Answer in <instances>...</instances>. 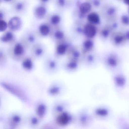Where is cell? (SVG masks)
<instances>
[{"label":"cell","mask_w":129,"mask_h":129,"mask_svg":"<svg viewBox=\"0 0 129 129\" xmlns=\"http://www.w3.org/2000/svg\"><path fill=\"white\" fill-rule=\"evenodd\" d=\"M44 71L46 73L53 75L57 73L61 68L59 59L53 55H46L44 58L43 63Z\"/></svg>","instance_id":"1"},{"label":"cell","mask_w":129,"mask_h":129,"mask_svg":"<svg viewBox=\"0 0 129 129\" xmlns=\"http://www.w3.org/2000/svg\"><path fill=\"white\" fill-rule=\"evenodd\" d=\"M73 45L71 40L67 38L64 41L55 44L53 55L59 60L66 56L68 51Z\"/></svg>","instance_id":"2"},{"label":"cell","mask_w":129,"mask_h":129,"mask_svg":"<svg viewBox=\"0 0 129 129\" xmlns=\"http://www.w3.org/2000/svg\"><path fill=\"white\" fill-rule=\"evenodd\" d=\"M73 121V117L68 110L56 115L54 123L57 126L64 128L70 125Z\"/></svg>","instance_id":"3"},{"label":"cell","mask_w":129,"mask_h":129,"mask_svg":"<svg viewBox=\"0 0 129 129\" xmlns=\"http://www.w3.org/2000/svg\"><path fill=\"white\" fill-rule=\"evenodd\" d=\"M64 85L59 81H54L51 83L47 87V92L50 97L56 98L61 95L64 91Z\"/></svg>","instance_id":"4"},{"label":"cell","mask_w":129,"mask_h":129,"mask_svg":"<svg viewBox=\"0 0 129 129\" xmlns=\"http://www.w3.org/2000/svg\"><path fill=\"white\" fill-rule=\"evenodd\" d=\"M47 48L44 44L40 41L31 47V53L32 57L35 60H40L46 56Z\"/></svg>","instance_id":"5"},{"label":"cell","mask_w":129,"mask_h":129,"mask_svg":"<svg viewBox=\"0 0 129 129\" xmlns=\"http://www.w3.org/2000/svg\"><path fill=\"white\" fill-rule=\"evenodd\" d=\"M44 21L47 22L53 28L62 26L63 17L60 11L50 12L48 13Z\"/></svg>","instance_id":"6"},{"label":"cell","mask_w":129,"mask_h":129,"mask_svg":"<svg viewBox=\"0 0 129 129\" xmlns=\"http://www.w3.org/2000/svg\"><path fill=\"white\" fill-rule=\"evenodd\" d=\"M49 13L48 5L39 3L33 8V16L37 20H45Z\"/></svg>","instance_id":"7"},{"label":"cell","mask_w":129,"mask_h":129,"mask_svg":"<svg viewBox=\"0 0 129 129\" xmlns=\"http://www.w3.org/2000/svg\"><path fill=\"white\" fill-rule=\"evenodd\" d=\"M1 86L3 88L7 90L8 92L17 96L22 100H25L26 96L21 89L14 85L7 82H2Z\"/></svg>","instance_id":"8"},{"label":"cell","mask_w":129,"mask_h":129,"mask_svg":"<svg viewBox=\"0 0 129 129\" xmlns=\"http://www.w3.org/2000/svg\"><path fill=\"white\" fill-rule=\"evenodd\" d=\"M50 38L53 42L56 44L64 41L67 37L64 29L60 26L52 28Z\"/></svg>","instance_id":"9"},{"label":"cell","mask_w":129,"mask_h":129,"mask_svg":"<svg viewBox=\"0 0 129 129\" xmlns=\"http://www.w3.org/2000/svg\"><path fill=\"white\" fill-rule=\"evenodd\" d=\"M52 30V27L48 23L44 21L39 24L36 32L40 38H50Z\"/></svg>","instance_id":"10"},{"label":"cell","mask_w":129,"mask_h":129,"mask_svg":"<svg viewBox=\"0 0 129 129\" xmlns=\"http://www.w3.org/2000/svg\"><path fill=\"white\" fill-rule=\"evenodd\" d=\"M80 63V62L67 59L61 64V68L67 73H75L79 70Z\"/></svg>","instance_id":"11"},{"label":"cell","mask_w":129,"mask_h":129,"mask_svg":"<svg viewBox=\"0 0 129 129\" xmlns=\"http://www.w3.org/2000/svg\"><path fill=\"white\" fill-rule=\"evenodd\" d=\"M66 57L67 59L77 61L81 63L83 54L80 47L73 45L68 51Z\"/></svg>","instance_id":"12"},{"label":"cell","mask_w":129,"mask_h":129,"mask_svg":"<svg viewBox=\"0 0 129 129\" xmlns=\"http://www.w3.org/2000/svg\"><path fill=\"white\" fill-rule=\"evenodd\" d=\"M86 22L85 21L74 20L71 27V31L74 37L77 38L83 37V29Z\"/></svg>","instance_id":"13"},{"label":"cell","mask_w":129,"mask_h":129,"mask_svg":"<svg viewBox=\"0 0 129 129\" xmlns=\"http://www.w3.org/2000/svg\"><path fill=\"white\" fill-rule=\"evenodd\" d=\"M98 29L94 25L86 22L84 25L83 29V38L94 39L97 35Z\"/></svg>","instance_id":"14"},{"label":"cell","mask_w":129,"mask_h":129,"mask_svg":"<svg viewBox=\"0 0 129 129\" xmlns=\"http://www.w3.org/2000/svg\"><path fill=\"white\" fill-rule=\"evenodd\" d=\"M54 5L58 11H64L74 6V0H52Z\"/></svg>","instance_id":"15"},{"label":"cell","mask_w":129,"mask_h":129,"mask_svg":"<svg viewBox=\"0 0 129 129\" xmlns=\"http://www.w3.org/2000/svg\"><path fill=\"white\" fill-rule=\"evenodd\" d=\"M48 107L47 103L43 101H39L35 108L36 116L41 120L45 118L47 114Z\"/></svg>","instance_id":"16"},{"label":"cell","mask_w":129,"mask_h":129,"mask_svg":"<svg viewBox=\"0 0 129 129\" xmlns=\"http://www.w3.org/2000/svg\"><path fill=\"white\" fill-rule=\"evenodd\" d=\"M80 47L83 55L93 52L95 47L94 40L93 39L84 38Z\"/></svg>","instance_id":"17"},{"label":"cell","mask_w":129,"mask_h":129,"mask_svg":"<svg viewBox=\"0 0 129 129\" xmlns=\"http://www.w3.org/2000/svg\"><path fill=\"white\" fill-rule=\"evenodd\" d=\"M8 28L11 31H16L20 30L23 25L22 19L18 16L11 17L8 21Z\"/></svg>","instance_id":"18"},{"label":"cell","mask_w":129,"mask_h":129,"mask_svg":"<svg viewBox=\"0 0 129 129\" xmlns=\"http://www.w3.org/2000/svg\"><path fill=\"white\" fill-rule=\"evenodd\" d=\"M91 117L90 114L86 110L80 112L78 116V121L80 125L82 127H86L90 124Z\"/></svg>","instance_id":"19"},{"label":"cell","mask_w":129,"mask_h":129,"mask_svg":"<svg viewBox=\"0 0 129 129\" xmlns=\"http://www.w3.org/2000/svg\"><path fill=\"white\" fill-rule=\"evenodd\" d=\"M28 7V2L26 0H18L14 3L13 9L17 13H24Z\"/></svg>","instance_id":"20"},{"label":"cell","mask_w":129,"mask_h":129,"mask_svg":"<svg viewBox=\"0 0 129 129\" xmlns=\"http://www.w3.org/2000/svg\"><path fill=\"white\" fill-rule=\"evenodd\" d=\"M95 60L96 57L93 51L83 55L81 63L86 67H90L94 64Z\"/></svg>","instance_id":"21"},{"label":"cell","mask_w":129,"mask_h":129,"mask_svg":"<svg viewBox=\"0 0 129 129\" xmlns=\"http://www.w3.org/2000/svg\"><path fill=\"white\" fill-rule=\"evenodd\" d=\"M68 104L67 102L64 101H59L56 102L53 106V111L55 114H58L62 112L67 110Z\"/></svg>","instance_id":"22"},{"label":"cell","mask_w":129,"mask_h":129,"mask_svg":"<svg viewBox=\"0 0 129 129\" xmlns=\"http://www.w3.org/2000/svg\"><path fill=\"white\" fill-rule=\"evenodd\" d=\"M34 59L32 57H25L22 61V67L25 70L31 71L34 70L35 68V63Z\"/></svg>","instance_id":"23"},{"label":"cell","mask_w":129,"mask_h":129,"mask_svg":"<svg viewBox=\"0 0 129 129\" xmlns=\"http://www.w3.org/2000/svg\"><path fill=\"white\" fill-rule=\"evenodd\" d=\"M86 22L97 26L101 23L100 16L96 12L92 11L87 15Z\"/></svg>","instance_id":"24"},{"label":"cell","mask_w":129,"mask_h":129,"mask_svg":"<svg viewBox=\"0 0 129 129\" xmlns=\"http://www.w3.org/2000/svg\"><path fill=\"white\" fill-rule=\"evenodd\" d=\"M39 39L40 38L37 35L36 32L29 31L26 34L25 39L26 43L31 45L32 47L39 41Z\"/></svg>","instance_id":"25"},{"label":"cell","mask_w":129,"mask_h":129,"mask_svg":"<svg viewBox=\"0 0 129 129\" xmlns=\"http://www.w3.org/2000/svg\"><path fill=\"white\" fill-rule=\"evenodd\" d=\"M26 49L25 46L22 43L18 42L14 45L13 53L16 56H22L25 54Z\"/></svg>","instance_id":"26"},{"label":"cell","mask_w":129,"mask_h":129,"mask_svg":"<svg viewBox=\"0 0 129 129\" xmlns=\"http://www.w3.org/2000/svg\"><path fill=\"white\" fill-rule=\"evenodd\" d=\"M14 38L13 33L11 31H7L0 38V41L4 43L11 42Z\"/></svg>","instance_id":"27"},{"label":"cell","mask_w":129,"mask_h":129,"mask_svg":"<svg viewBox=\"0 0 129 129\" xmlns=\"http://www.w3.org/2000/svg\"><path fill=\"white\" fill-rule=\"evenodd\" d=\"M94 114L95 116L99 117H104L108 115V111L105 108L98 107L95 108L94 111Z\"/></svg>","instance_id":"28"},{"label":"cell","mask_w":129,"mask_h":129,"mask_svg":"<svg viewBox=\"0 0 129 129\" xmlns=\"http://www.w3.org/2000/svg\"><path fill=\"white\" fill-rule=\"evenodd\" d=\"M107 64L111 67H115L117 64V61L115 57L113 56H108L106 59Z\"/></svg>","instance_id":"29"},{"label":"cell","mask_w":129,"mask_h":129,"mask_svg":"<svg viewBox=\"0 0 129 129\" xmlns=\"http://www.w3.org/2000/svg\"><path fill=\"white\" fill-rule=\"evenodd\" d=\"M115 81L116 84L119 86H123L125 84L126 80L122 76L118 75L115 77Z\"/></svg>","instance_id":"30"},{"label":"cell","mask_w":129,"mask_h":129,"mask_svg":"<svg viewBox=\"0 0 129 129\" xmlns=\"http://www.w3.org/2000/svg\"><path fill=\"white\" fill-rule=\"evenodd\" d=\"M8 28V24L4 19L0 20V32L5 31Z\"/></svg>","instance_id":"31"},{"label":"cell","mask_w":129,"mask_h":129,"mask_svg":"<svg viewBox=\"0 0 129 129\" xmlns=\"http://www.w3.org/2000/svg\"><path fill=\"white\" fill-rule=\"evenodd\" d=\"M41 120L39 119L37 116L33 117L31 119V123L33 126L36 127L40 124V120Z\"/></svg>","instance_id":"32"},{"label":"cell","mask_w":129,"mask_h":129,"mask_svg":"<svg viewBox=\"0 0 129 129\" xmlns=\"http://www.w3.org/2000/svg\"><path fill=\"white\" fill-rule=\"evenodd\" d=\"M88 1L92 6V8L99 7L101 5V2L100 0H86Z\"/></svg>","instance_id":"33"},{"label":"cell","mask_w":129,"mask_h":129,"mask_svg":"<svg viewBox=\"0 0 129 129\" xmlns=\"http://www.w3.org/2000/svg\"><path fill=\"white\" fill-rule=\"evenodd\" d=\"M110 34V31L109 29L107 28H103L100 32V35L102 38H106L108 37Z\"/></svg>","instance_id":"34"},{"label":"cell","mask_w":129,"mask_h":129,"mask_svg":"<svg viewBox=\"0 0 129 129\" xmlns=\"http://www.w3.org/2000/svg\"><path fill=\"white\" fill-rule=\"evenodd\" d=\"M124 38H125L122 36H116L114 38V42H115V44H119L123 41Z\"/></svg>","instance_id":"35"},{"label":"cell","mask_w":129,"mask_h":129,"mask_svg":"<svg viewBox=\"0 0 129 129\" xmlns=\"http://www.w3.org/2000/svg\"><path fill=\"white\" fill-rule=\"evenodd\" d=\"M123 23L126 25H129V17L126 15H123L121 18Z\"/></svg>","instance_id":"36"},{"label":"cell","mask_w":129,"mask_h":129,"mask_svg":"<svg viewBox=\"0 0 129 129\" xmlns=\"http://www.w3.org/2000/svg\"><path fill=\"white\" fill-rule=\"evenodd\" d=\"M20 120H21V119L19 116H14L13 118V122L15 124H17V123H19L20 122Z\"/></svg>","instance_id":"37"},{"label":"cell","mask_w":129,"mask_h":129,"mask_svg":"<svg viewBox=\"0 0 129 129\" xmlns=\"http://www.w3.org/2000/svg\"><path fill=\"white\" fill-rule=\"evenodd\" d=\"M115 12L114 9L113 8H108L107 10V13L108 15H111L113 14Z\"/></svg>","instance_id":"38"},{"label":"cell","mask_w":129,"mask_h":129,"mask_svg":"<svg viewBox=\"0 0 129 129\" xmlns=\"http://www.w3.org/2000/svg\"><path fill=\"white\" fill-rule=\"evenodd\" d=\"M51 1V0H38V1L39 3H40V4L48 5V3Z\"/></svg>","instance_id":"39"},{"label":"cell","mask_w":129,"mask_h":129,"mask_svg":"<svg viewBox=\"0 0 129 129\" xmlns=\"http://www.w3.org/2000/svg\"><path fill=\"white\" fill-rule=\"evenodd\" d=\"M4 54L1 51H0V62L2 61L4 58Z\"/></svg>","instance_id":"40"},{"label":"cell","mask_w":129,"mask_h":129,"mask_svg":"<svg viewBox=\"0 0 129 129\" xmlns=\"http://www.w3.org/2000/svg\"><path fill=\"white\" fill-rule=\"evenodd\" d=\"M4 17V13L3 11L0 10V20L3 19Z\"/></svg>","instance_id":"41"},{"label":"cell","mask_w":129,"mask_h":129,"mask_svg":"<svg viewBox=\"0 0 129 129\" xmlns=\"http://www.w3.org/2000/svg\"><path fill=\"white\" fill-rule=\"evenodd\" d=\"M125 38L127 39H128V40H129V31H128L126 33Z\"/></svg>","instance_id":"42"},{"label":"cell","mask_w":129,"mask_h":129,"mask_svg":"<svg viewBox=\"0 0 129 129\" xmlns=\"http://www.w3.org/2000/svg\"><path fill=\"white\" fill-rule=\"evenodd\" d=\"M2 1L5 3H10V2H12L13 0H2Z\"/></svg>","instance_id":"43"},{"label":"cell","mask_w":129,"mask_h":129,"mask_svg":"<svg viewBox=\"0 0 129 129\" xmlns=\"http://www.w3.org/2000/svg\"><path fill=\"white\" fill-rule=\"evenodd\" d=\"M124 2L127 5H129V0H124Z\"/></svg>","instance_id":"44"},{"label":"cell","mask_w":129,"mask_h":129,"mask_svg":"<svg viewBox=\"0 0 129 129\" xmlns=\"http://www.w3.org/2000/svg\"><path fill=\"white\" fill-rule=\"evenodd\" d=\"M44 129H54V128H52V127H51L50 126H45V127L44 128Z\"/></svg>","instance_id":"45"},{"label":"cell","mask_w":129,"mask_h":129,"mask_svg":"<svg viewBox=\"0 0 129 129\" xmlns=\"http://www.w3.org/2000/svg\"><path fill=\"white\" fill-rule=\"evenodd\" d=\"M2 0H0V4H1V1Z\"/></svg>","instance_id":"46"}]
</instances>
